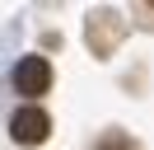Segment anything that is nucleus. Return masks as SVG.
I'll return each instance as SVG.
<instances>
[{"label":"nucleus","mask_w":154,"mask_h":150,"mask_svg":"<svg viewBox=\"0 0 154 150\" xmlns=\"http://www.w3.org/2000/svg\"><path fill=\"white\" fill-rule=\"evenodd\" d=\"M94 150H140V145H135L131 136H117V131H112V136H103V141H98Z\"/></svg>","instance_id":"20e7f679"},{"label":"nucleus","mask_w":154,"mask_h":150,"mask_svg":"<svg viewBox=\"0 0 154 150\" xmlns=\"http://www.w3.org/2000/svg\"><path fill=\"white\" fill-rule=\"evenodd\" d=\"M14 89L28 94V99L47 94L51 89V61L47 56H19V66H14Z\"/></svg>","instance_id":"f03ea898"},{"label":"nucleus","mask_w":154,"mask_h":150,"mask_svg":"<svg viewBox=\"0 0 154 150\" xmlns=\"http://www.w3.org/2000/svg\"><path fill=\"white\" fill-rule=\"evenodd\" d=\"M117 38H122V19H117V14L103 9V14L89 19V47H94V56H107L117 47Z\"/></svg>","instance_id":"7ed1b4c3"},{"label":"nucleus","mask_w":154,"mask_h":150,"mask_svg":"<svg viewBox=\"0 0 154 150\" xmlns=\"http://www.w3.org/2000/svg\"><path fill=\"white\" fill-rule=\"evenodd\" d=\"M47 131H51L47 108H38V103L14 108V117H10V136L19 141V145H38V141H47Z\"/></svg>","instance_id":"f257e3e1"}]
</instances>
